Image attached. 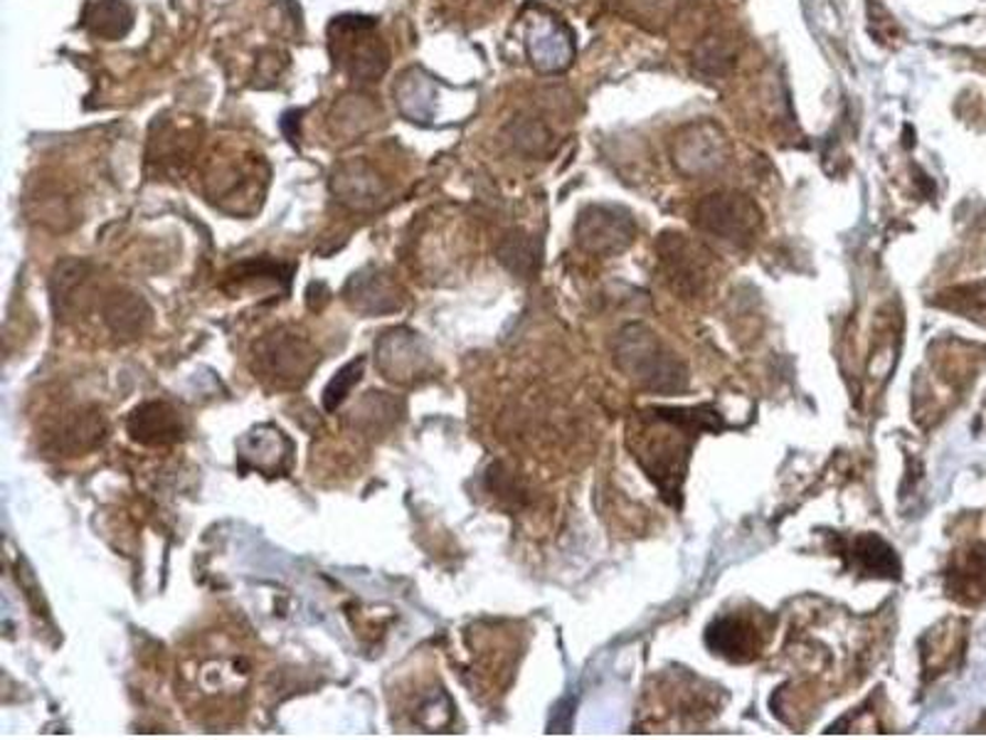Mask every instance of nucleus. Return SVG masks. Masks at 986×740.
I'll use <instances>...</instances> for the list:
<instances>
[{
	"label": "nucleus",
	"instance_id": "obj_3",
	"mask_svg": "<svg viewBox=\"0 0 986 740\" xmlns=\"http://www.w3.org/2000/svg\"><path fill=\"white\" fill-rule=\"evenodd\" d=\"M318 363V353L304 336L277 331L257 346V368L277 385H301Z\"/></svg>",
	"mask_w": 986,
	"mask_h": 740
},
{
	"label": "nucleus",
	"instance_id": "obj_14",
	"mask_svg": "<svg viewBox=\"0 0 986 740\" xmlns=\"http://www.w3.org/2000/svg\"><path fill=\"white\" fill-rule=\"evenodd\" d=\"M696 70L708 77H720L728 74L735 65V47L728 38L708 35L701 40V45L696 47Z\"/></svg>",
	"mask_w": 986,
	"mask_h": 740
},
{
	"label": "nucleus",
	"instance_id": "obj_18",
	"mask_svg": "<svg viewBox=\"0 0 986 740\" xmlns=\"http://www.w3.org/2000/svg\"><path fill=\"white\" fill-rule=\"evenodd\" d=\"M513 139H516V146H521V148H526V151H538L540 146H545L548 144V139H550V134L545 131V126L543 124H538V121H521L513 129Z\"/></svg>",
	"mask_w": 986,
	"mask_h": 740
},
{
	"label": "nucleus",
	"instance_id": "obj_15",
	"mask_svg": "<svg viewBox=\"0 0 986 740\" xmlns=\"http://www.w3.org/2000/svg\"><path fill=\"white\" fill-rule=\"evenodd\" d=\"M363 171H365L363 166H353V168H348L346 173L338 176V193H341L343 200H348V203L356 208L373 203V200L380 195V186L375 181V176L373 173L363 176Z\"/></svg>",
	"mask_w": 986,
	"mask_h": 740
},
{
	"label": "nucleus",
	"instance_id": "obj_13",
	"mask_svg": "<svg viewBox=\"0 0 986 740\" xmlns=\"http://www.w3.org/2000/svg\"><path fill=\"white\" fill-rule=\"evenodd\" d=\"M351 302L356 309L365 311V314H380V311H392L397 309V299H392V287L378 274H370V277H358L351 282Z\"/></svg>",
	"mask_w": 986,
	"mask_h": 740
},
{
	"label": "nucleus",
	"instance_id": "obj_9",
	"mask_svg": "<svg viewBox=\"0 0 986 740\" xmlns=\"http://www.w3.org/2000/svg\"><path fill=\"white\" fill-rule=\"evenodd\" d=\"M708 644L730 659H750L755 654V634L742 620L720 617L708 630Z\"/></svg>",
	"mask_w": 986,
	"mask_h": 740
},
{
	"label": "nucleus",
	"instance_id": "obj_7",
	"mask_svg": "<svg viewBox=\"0 0 986 740\" xmlns=\"http://www.w3.org/2000/svg\"><path fill=\"white\" fill-rule=\"evenodd\" d=\"M129 432L136 442L168 444L183 435V422L171 405L146 403L131 412Z\"/></svg>",
	"mask_w": 986,
	"mask_h": 740
},
{
	"label": "nucleus",
	"instance_id": "obj_8",
	"mask_svg": "<svg viewBox=\"0 0 986 740\" xmlns=\"http://www.w3.org/2000/svg\"><path fill=\"white\" fill-rule=\"evenodd\" d=\"M530 57L540 70H563L570 65L572 42L560 23H545L530 38Z\"/></svg>",
	"mask_w": 986,
	"mask_h": 740
},
{
	"label": "nucleus",
	"instance_id": "obj_16",
	"mask_svg": "<svg viewBox=\"0 0 986 740\" xmlns=\"http://www.w3.org/2000/svg\"><path fill=\"white\" fill-rule=\"evenodd\" d=\"M92 25H94V33H99V35H109V38L124 35L126 28L131 25V13H129V8L119 3V0H104V3H99L97 10H94Z\"/></svg>",
	"mask_w": 986,
	"mask_h": 740
},
{
	"label": "nucleus",
	"instance_id": "obj_2",
	"mask_svg": "<svg viewBox=\"0 0 986 740\" xmlns=\"http://www.w3.org/2000/svg\"><path fill=\"white\" fill-rule=\"evenodd\" d=\"M696 222L710 235L748 245L760 228V210L748 195L713 193L696 205Z\"/></svg>",
	"mask_w": 986,
	"mask_h": 740
},
{
	"label": "nucleus",
	"instance_id": "obj_17",
	"mask_svg": "<svg viewBox=\"0 0 986 740\" xmlns=\"http://www.w3.org/2000/svg\"><path fill=\"white\" fill-rule=\"evenodd\" d=\"M360 373H363V361H353L338 370L336 378L328 383L326 393H324V405L328 412H333L338 405L343 403L348 393H351V388L360 380Z\"/></svg>",
	"mask_w": 986,
	"mask_h": 740
},
{
	"label": "nucleus",
	"instance_id": "obj_4",
	"mask_svg": "<svg viewBox=\"0 0 986 740\" xmlns=\"http://www.w3.org/2000/svg\"><path fill=\"white\" fill-rule=\"evenodd\" d=\"M730 144L718 124L698 121L676 134L674 161L683 173L701 176L718 171L728 161Z\"/></svg>",
	"mask_w": 986,
	"mask_h": 740
},
{
	"label": "nucleus",
	"instance_id": "obj_10",
	"mask_svg": "<svg viewBox=\"0 0 986 740\" xmlns=\"http://www.w3.org/2000/svg\"><path fill=\"white\" fill-rule=\"evenodd\" d=\"M104 321L112 326L116 336L134 338L148 324V309L136 294H116L104 304Z\"/></svg>",
	"mask_w": 986,
	"mask_h": 740
},
{
	"label": "nucleus",
	"instance_id": "obj_6",
	"mask_svg": "<svg viewBox=\"0 0 986 740\" xmlns=\"http://www.w3.org/2000/svg\"><path fill=\"white\" fill-rule=\"evenodd\" d=\"M240 459L264 474L284 472L291 459V444L277 427H259L240 442Z\"/></svg>",
	"mask_w": 986,
	"mask_h": 740
},
{
	"label": "nucleus",
	"instance_id": "obj_5",
	"mask_svg": "<svg viewBox=\"0 0 986 740\" xmlns=\"http://www.w3.org/2000/svg\"><path fill=\"white\" fill-rule=\"evenodd\" d=\"M634 220L617 208H590L577 222V237L592 252H619L634 237Z\"/></svg>",
	"mask_w": 986,
	"mask_h": 740
},
{
	"label": "nucleus",
	"instance_id": "obj_12",
	"mask_svg": "<svg viewBox=\"0 0 986 740\" xmlns=\"http://www.w3.org/2000/svg\"><path fill=\"white\" fill-rule=\"evenodd\" d=\"M104 437V420L97 412H79L72 415L60 430L57 444L65 452H84L97 447Z\"/></svg>",
	"mask_w": 986,
	"mask_h": 740
},
{
	"label": "nucleus",
	"instance_id": "obj_1",
	"mask_svg": "<svg viewBox=\"0 0 986 740\" xmlns=\"http://www.w3.org/2000/svg\"><path fill=\"white\" fill-rule=\"evenodd\" d=\"M617 363L636 383L659 390V393H676L686 385L688 378L676 356L644 326H629L627 331H622Z\"/></svg>",
	"mask_w": 986,
	"mask_h": 740
},
{
	"label": "nucleus",
	"instance_id": "obj_11",
	"mask_svg": "<svg viewBox=\"0 0 986 740\" xmlns=\"http://www.w3.org/2000/svg\"><path fill=\"white\" fill-rule=\"evenodd\" d=\"M380 348H388V351L397 353V361H388L380 363V368L385 370L388 378L392 380H405L407 373H422L424 363H427V356L420 353L417 348V338L412 334H388V338Z\"/></svg>",
	"mask_w": 986,
	"mask_h": 740
}]
</instances>
